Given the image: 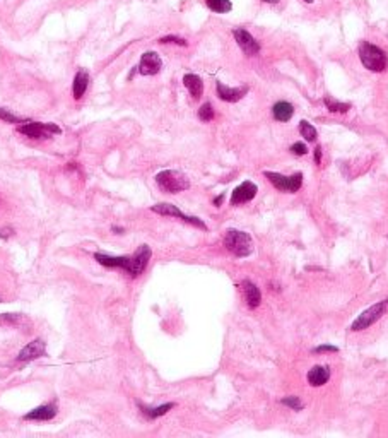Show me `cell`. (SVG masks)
Here are the masks:
<instances>
[{"label":"cell","instance_id":"22","mask_svg":"<svg viewBox=\"0 0 388 438\" xmlns=\"http://www.w3.org/2000/svg\"><path fill=\"white\" fill-rule=\"evenodd\" d=\"M323 103H325L327 108H329L330 112H333V113H346V112H349V108H351L349 103H340V101H335V99H332V98H325L323 99Z\"/></svg>","mask_w":388,"mask_h":438},{"label":"cell","instance_id":"16","mask_svg":"<svg viewBox=\"0 0 388 438\" xmlns=\"http://www.w3.org/2000/svg\"><path fill=\"white\" fill-rule=\"evenodd\" d=\"M241 289H243V295H245L246 305H248L250 308H257V306L260 305V302H262V293H260V289L257 287V284H253L252 281L245 279L241 283Z\"/></svg>","mask_w":388,"mask_h":438},{"label":"cell","instance_id":"34","mask_svg":"<svg viewBox=\"0 0 388 438\" xmlns=\"http://www.w3.org/2000/svg\"><path fill=\"white\" fill-rule=\"evenodd\" d=\"M111 229H113V231H115V233H123V228H118V226H113Z\"/></svg>","mask_w":388,"mask_h":438},{"label":"cell","instance_id":"26","mask_svg":"<svg viewBox=\"0 0 388 438\" xmlns=\"http://www.w3.org/2000/svg\"><path fill=\"white\" fill-rule=\"evenodd\" d=\"M0 120H4V122H9V123H22V122H26V120L19 118V116H16L14 113L7 112V110H4V108H0Z\"/></svg>","mask_w":388,"mask_h":438},{"label":"cell","instance_id":"27","mask_svg":"<svg viewBox=\"0 0 388 438\" xmlns=\"http://www.w3.org/2000/svg\"><path fill=\"white\" fill-rule=\"evenodd\" d=\"M21 320V315H18V313H4V315H0V324H9V325H16V324Z\"/></svg>","mask_w":388,"mask_h":438},{"label":"cell","instance_id":"8","mask_svg":"<svg viewBox=\"0 0 388 438\" xmlns=\"http://www.w3.org/2000/svg\"><path fill=\"white\" fill-rule=\"evenodd\" d=\"M150 210H152V212H158V214H161V216H171V217H178V219H182V221L190 223V225L197 226V228L203 229V231H205V229H207L205 223H203L202 219H199V217H195V216H188V214H183L182 210H180L176 206H173V204H168V202L156 204V206H152V207H150Z\"/></svg>","mask_w":388,"mask_h":438},{"label":"cell","instance_id":"10","mask_svg":"<svg viewBox=\"0 0 388 438\" xmlns=\"http://www.w3.org/2000/svg\"><path fill=\"white\" fill-rule=\"evenodd\" d=\"M163 62H161V57L158 55L156 52H147L142 55L139 63V72L142 76H156L161 70Z\"/></svg>","mask_w":388,"mask_h":438},{"label":"cell","instance_id":"1","mask_svg":"<svg viewBox=\"0 0 388 438\" xmlns=\"http://www.w3.org/2000/svg\"><path fill=\"white\" fill-rule=\"evenodd\" d=\"M150 255H152V250L147 245H140L137 248V252L133 255L127 257H113V255H106V253H94V260L99 262L105 267H118V269H123L130 274L132 277H139L140 274L146 270L147 264L150 260Z\"/></svg>","mask_w":388,"mask_h":438},{"label":"cell","instance_id":"5","mask_svg":"<svg viewBox=\"0 0 388 438\" xmlns=\"http://www.w3.org/2000/svg\"><path fill=\"white\" fill-rule=\"evenodd\" d=\"M18 132L31 139H48L52 135L62 133V129L55 123H39V122H22L18 127Z\"/></svg>","mask_w":388,"mask_h":438},{"label":"cell","instance_id":"31","mask_svg":"<svg viewBox=\"0 0 388 438\" xmlns=\"http://www.w3.org/2000/svg\"><path fill=\"white\" fill-rule=\"evenodd\" d=\"M320 158H322V148L315 149V163H320Z\"/></svg>","mask_w":388,"mask_h":438},{"label":"cell","instance_id":"33","mask_svg":"<svg viewBox=\"0 0 388 438\" xmlns=\"http://www.w3.org/2000/svg\"><path fill=\"white\" fill-rule=\"evenodd\" d=\"M222 199H224V195H219L216 200H214V204H216V206H221V202H222Z\"/></svg>","mask_w":388,"mask_h":438},{"label":"cell","instance_id":"4","mask_svg":"<svg viewBox=\"0 0 388 438\" xmlns=\"http://www.w3.org/2000/svg\"><path fill=\"white\" fill-rule=\"evenodd\" d=\"M159 189L168 193H178L183 190L190 189V180L185 173L176 171V170H165V171L156 175Z\"/></svg>","mask_w":388,"mask_h":438},{"label":"cell","instance_id":"12","mask_svg":"<svg viewBox=\"0 0 388 438\" xmlns=\"http://www.w3.org/2000/svg\"><path fill=\"white\" fill-rule=\"evenodd\" d=\"M45 353H46V344L43 343L41 339H35L26 347H22L21 353H19V356H18V361L24 363V361L38 360V358L45 356Z\"/></svg>","mask_w":388,"mask_h":438},{"label":"cell","instance_id":"6","mask_svg":"<svg viewBox=\"0 0 388 438\" xmlns=\"http://www.w3.org/2000/svg\"><path fill=\"white\" fill-rule=\"evenodd\" d=\"M387 312H388V300L378 302L376 305H373V306H370L368 310H364V312L361 313V315L357 317L356 320H354L352 325H351V330H354V332H359V330L368 329V327L373 325L376 320H380Z\"/></svg>","mask_w":388,"mask_h":438},{"label":"cell","instance_id":"3","mask_svg":"<svg viewBox=\"0 0 388 438\" xmlns=\"http://www.w3.org/2000/svg\"><path fill=\"white\" fill-rule=\"evenodd\" d=\"M224 247L236 257H248L253 252L252 236L240 229H227L224 235Z\"/></svg>","mask_w":388,"mask_h":438},{"label":"cell","instance_id":"17","mask_svg":"<svg viewBox=\"0 0 388 438\" xmlns=\"http://www.w3.org/2000/svg\"><path fill=\"white\" fill-rule=\"evenodd\" d=\"M89 86V74L88 70H79L75 74V79H74V86H72V91H74V98L75 99H81L82 96L86 95V89Z\"/></svg>","mask_w":388,"mask_h":438},{"label":"cell","instance_id":"32","mask_svg":"<svg viewBox=\"0 0 388 438\" xmlns=\"http://www.w3.org/2000/svg\"><path fill=\"white\" fill-rule=\"evenodd\" d=\"M12 233V229L11 228H7V229H0V236H2V238H7L9 235H11Z\"/></svg>","mask_w":388,"mask_h":438},{"label":"cell","instance_id":"19","mask_svg":"<svg viewBox=\"0 0 388 438\" xmlns=\"http://www.w3.org/2000/svg\"><path fill=\"white\" fill-rule=\"evenodd\" d=\"M183 84H185V88L190 91V95L193 96V98H200L203 93V82L202 79L199 77V76L195 74H185L183 76Z\"/></svg>","mask_w":388,"mask_h":438},{"label":"cell","instance_id":"24","mask_svg":"<svg viewBox=\"0 0 388 438\" xmlns=\"http://www.w3.org/2000/svg\"><path fill=\"white\" fill-rule=\"evenodd\" d=\"M199 118L202 120V122H210V120L214 118V108H212V105H210V103H203V105L200 106Z\"/></svg>","mask_w":388,"mask_h":438},{"label":"cell","instance_id":"9","mask_svg":"<svg viewBox=\"0 0 388 438\" xmlns=\"http://www.w3.org/2000/svg\"><path fill=\"white\" fill-rule=\"evenodd\" d=\"M233 35H235L236 43L240 45V48L243 50V53H245V55L253 57V55H257V53L260 52L259 41H257V39L253 38V36L250 35L246 29H235V31H233Z\"/></svg>","mask_w":388,"mask_h":438},{"label":"cell","instance_id":"35","mask_svg":"<svg viewBox=\"0 0 388 438\" xmlns=\"http://www.w3.org/2000/svg\"><path fill=\"white\" fill-rule=\"evenodd\" d=\"M262 2H265V4H277L279 0H262Z\"/></svg>","mask_w":388,"mask_h":438},{"label":"cell","instance_id":"21","mask_svg":"<svg viewBox=\"0 0 388 438\" xmlns=\"http://www.w3.org/2000/svg\"><path fill=\"white\" fill-rule=\"evenodd\" d=\"M205 4L210 11L217 12V14H224V12H229L233 9L231 0H205Z\"/></svg>","mask_w":388,"mask_h":438},{"label":"cell","instance_id":"23","mask_svg":"<svg viewBox=\"0 0 388 438\" xmlns=\"http://www.w3.org/2000/svg\"><path fill=\"white\" fill-rule=\"evenodd\" d=\"M299 133L308 140V142L316 140V129L312 125V123H308L306 120H303V122L299 123Z\"/></svg>","mask_w":388,"mask_h":438},{"label":"cell","instance_id":"15","mask_svg":"<svg viewBox=\"0 0 388 438\" xmlns=\"http://www.w3.org/2000/svg\"><path fill=\"white\" fill-rule=\"evenodd\" d=\"M330 379V370L325 364H316L308 372V383L312 387H322L329 382Z\"/></svg>","mask_w":388,"mask_h":438},{"label":"cell","instance_id":"2","mask_svg":"<svg viewBox=\"0 0 388 438\" xmlns=\"http://www.w3.org/2000/svg\"><path fill=\"white\" fill-rule=\"evenodd\" d=\"M359 60L368 70L371 72H383L388 65L387 53L376 45L363 41L359 45Z\"/></svg>","mask_w":388,"mask_h":438},{"label":"cell","instance_id":"20","mask_svg":"<svg viewBox=\"0 0 388 438\" xmlns=\"http://www.w3.org/2000/svg\"><path fill=\"white\" fill-rule=\"evenodd\" d=\"M139 407H140V411H142V414L146 418H149V419H156V418L165 416L168 411H171L173 407H175V402H166V404L158 406V407H146V406H142V404H139Z\"/></svg>","mask_w":388,"mask_h":438},{"label":"cell","instance_id":"14","mask_svg":"<svg viewBox=\"0 0 388 438\" xmlns=\"http://www.w3.org/2000/svg\"><path fill=\"white\" fill-rule=\"evenodd\" d=\"M56 416V404H43L39 407H35L24 416L28 421H50Z\"/></svg>","mask_w":388,"mask_h":438},{"label":"cell","instance_id":"13","mask_svg":"<svg viewBox=\"0 0 388 438\" xmlns=\"http://www.w3.org/2000/svg\"><path fill=\"white\" fill-rule=\"evenodd\" d=\"M216 91H217V96H219L222 101L236 103L248 93V88H246V86H241V88H229V86H224L222 82L217 81Z\"/></svg>","mask_w":388,"mask_h":438},{"label":"cell","instance_id":"11","mask_svg":"<svg viewBox=\"0 0 388 438\" xmlns=\"http://www.w3.org/2000/svg\"><path fill=\"white\" fill-rule=\"evenodd\" d=\"M257 185L253 182H243L241 185H238L235 190H233V195H231V204L233 206H238V204H246L257 195Z\"/></svg>","mask_w":388,"mask_h":438},{"label":"cell","instance_id":"29","mask_svg":"<svg viewBox=\"0 0 388 438\" xmlns=\"http://www.w3.org/2000/svg\"><path fill=\"white\" fill-rule=\"evenodd\" d=\"M306 146H304L303 142H296V144H293V146H291V152H293V154H296V156H303V154H306Z\"/></svg>","mask_w":388,"mask_h":438},{"label":"cell","instance_id":"25","mask_svg":"<svg viewBox=\"0 0 388 438\" xmlns=\"http://www.w3.org/2000/svg\"><path fill=\"white\" fill-rule=\"evenodd\" d=\"M280 402H282L284 406H287V407H291V409H294V411H301V409H303V407H304V404L301 402L299 397H296V396L284 397V399L280 400Z\"/></svg>","mask_w":388,"mask_h":438},{"label":"cell","instance_id":"28","mask_svg":"<svg viewBox=\"0 0 388 438\" xmlns=\"http://www.w3.org/2000/svg\"><path fill=\"white\" fill-rule=\"evenodd\" d=\"M159 43H175V45H180V46H186V39L180 38V36H175V35L165 36V38L159 39Z\"/></svg>","mask_w":388,"mask_h":438},{"label":"cell","instance_id":"18","mask_svg":"<svg viewBox=\"0 0 388 438\" xmlns=\"http://www.w3.org/2000/svg\"><path fill=\"white\" fill-rule=\"evenodd\" d=\"M272 115L277 122H289L294 115V106L287 101H277L272 108Z\"/></svg>","mask_w":388,"mask_h":438},{"label":"cell","instance_id":"7","mask_svg":"<svg viewBox=\"0 0 388 438\" xmlns=\"http://www.w3.org/2000/svg\"><path fill=\"white\" fill-rule=\"evenodd\" d=\"M263 175L269 178V182L280 192H297L303 185V173H294V175H280L276 171H265Z\"/></svg>","mask_w":388,"mask_h":438},{"label":"cell","instance_id":"30","mask_svg":"<svg viewBox=\"0 0 388 438\" xmlns=\"http://www.w3.org/2000/svg\"><path fill=\"white\" fill-rule=\"evenodd\" d=\"M315 351H316V353H327V351H330V353H337V351H339V347H337V346H327V344H325V346H318Z\"/></svg>","mask_w":388,"mask_h":438},{"label":"cell","instance_id":"36","mask_svg":"<svg viewBox=\"0 0 388 438\" xmlns=\"http://www.w3.org/2000/svg\"><path fill=\"white\" fill-rule=\"evenodd\" d=\"M304 2H308V4H313V0H304Z\"/></svg>","mask_w":388,"mask_h":438}]
</instances>
